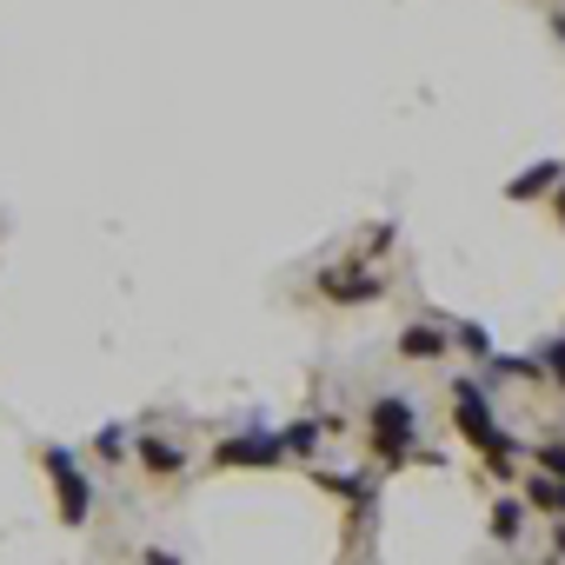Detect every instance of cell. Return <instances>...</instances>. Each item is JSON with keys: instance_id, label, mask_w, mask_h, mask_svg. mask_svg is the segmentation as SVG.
Returning <instances> with one entry per match:
<instances>
[{"instance_id": "obj_1", "label": "cell", "mask_w": 565, "mask_h": 565, "mask_svg": "<svg viewBox=\"0 0 565 565\" xmlns=\"http://www.w3.org/2000/svg\"><path fill=\"white\" fill-rule=\"evenodd\" d=\"M452 413H459V433H466V439H472L479 452H486V459H493V466L506 472V459H513V446H506V433L493 426V413H486V399H479L472 386H459V392H452Z\"/></svg>"}, {"instance_id": "obj_2", "label": "cell", "mask_w": 565, "mask_h": 565, "mask_svg": "<svg viewBox=\"0 0 565 565\" xmlns=\"http://www.w3.org/2000/svg\"><path fill=\"white\" fill-rule=\"evenodd\" d=\"M373 446L392 466L413 452V407H407V399H379V407H373Z\"/></svg>"}, {"instance_id": "obj_3", "label": "cell", "mask_w": 565, "mask_h": 565, "mask_svg": "<svg viewBox=\"0 0 565 565\" xmlns=\"http://www.w3.org/2000/svg\"><path fill=\"white\" fill-rule=\"evenodd\" d=\"M47 472H54V486H60V519H67V526H80V519H87V506H94V493H87V479L73 472V459H67L60 446L47 452Z\"/></svg>"}, {"instance_id": "obj_4", "label": "cell", "mask_w": 565, "mask_h": 565, "mask_svg": "<svg viewBox=\"0 0 565 565\" xmlns=\"http://www.w3.org/2000/svg\"><path fill=\"white\" fill-rule=\"evenodd\" d=\"M267 459H280V439H267V433H247V439L220 446V466H267Z\"/></svg>"}, {"instance_id": "obj_5", "label": "cell", "mask_w": 565, "mask_h": 565, "mask_svg": "<svg viewBox=\"0 0 565 565\" xmlns=\"http://www.w3.org/2000/svg\"><path fill=\"white\" fill-rule=\"evenodd\" d=\"M319 293H327V299H379V280L373 273H319Z\"/></svg>"}, {"instance_id": "obj_6", "label": "cell", "mask_w": 565, "mask_h": 565, "mask_svg": "<svg viewBox=\"0 0 565 565\" xmlns=\"http://www.w3.org/2000/svg\"><path fill=\"white\" fill-rule=\"evenodd\" d=\"M552 180H558V167H532V174H519V180H513L506 193H513V200H532V193H545Z\"/></svg>"}, {"instance_id": "obj_7", "label": "cell", "mask_w": 565, "mask_h": 565, "mask_svg": "<svg viewBox=\"0 0 565 565\" xmlns=\"http://www.w3.org/2000/svg\"><path fill=\"white\" fill-rule=\"evenodd\" d=\"M140 459H146L153 472H180V452H174L167 439H140Z\"/></svg>"}, {"instance_id": "obj_8", "label": "cell", "mask_w": 565, "mask_h": 565, "mask_svg": "<svg viewBox=\"0 0 565 565\" xmlns=\"http://www.w3.org/2000/svg\"><path fill=\"white\" fill-rule=\"evenodd\" d=\"M399 346H407L413 360H426V353H439V346H446V333H433V327H407V340H399Z\"/></svg>"}, {"instance_id": "obj_9", "label": "cell", "mask_w": 565, "mask_h": 565, "mask_svg": "<svg viewBox=\"0 0 565 565\" xmlns=\"http://www.w3.org/2000/svg\"><path fill=\"white\" fill-rule=\"evenodd\" d=\"M519 519H526V513H519V499H506V506L493 513V539H519Z\"/></svg>"}, {"instance_id": "obj_10", "label": "cell", "mask_w": 565, "mask_h": 565, "mask_svg": "<svg viewBox=\"0 0 565 565\" xmlns=\"http://www.w3.org/2000/svg\"><path fill=\"white\" fill-rule=\"evenodd\" d=\"M286 446H293V452H313V446H319V426H293Z\"/></svg>"}, {"instance_id": "obj_11", "label": "cell", "mask_w": 565, "mask_h": 565, "mask_svg": "<svg viewBox=\"0 0 565 565\" xmlns=\"http://www.w3.org/2000/svg\"><path fill=\"white\" fill-rule=\"evenodd\" d=\"M459 346H466V353H486L493 340H486V327H459Z\"/></svg>"}, {"instance_id": "obj_12", "label": "cell", "mask_w": 565, "mask_h": 565, "mask_svg": "<svg viewBox=\"0 0 565 565\" xmlns=\"http://www.w3.org/2000/svg\"><path fill=\"white\" fill-rule=\"evenodd\" d=\"M526 499L532 506H552V479H526Z\"/></svg>"}, {"instance_id": "obj_13", "label": "cell", "mask_w": 565, "mask_h": 565, "mask_svg": "<svg viewBox=\"0 0 565 565\" xmlns=\"http://www.w3.org/2000/svg\"><path fill=\"white\" fill-rule=\"evenodd\" d=\"M545 366H552V373L565 379V340H552V346H545Z\"/></svg>"}, {"instance_id": "obj_14", "label": "cell", "mask_w": 565, "mask_h": 565, "mask_svg": "<svg viewBox=\"0 0 565 565\" xmlns=\"http://www.w3.org/2000/svg\"><path fill=\"white\" fill-rule=\"evenodd\" d=\"M545 472H558V479H565V452H545Z\"/></svg>"}, {"instance_id": "obj_15", "label": "cell", "mask_w": 565, "mask_h": 565, "mask_svg": "<svg viewBox=\"0 0 565 565\" xmlns=\"http://www.w3.org/2000/svg\"><path fill=\"white\" fill-rule=\"evenodd\" d=\"M552 506H558V513H565V479H558V486H552Z\"/></svg>"}, {"instance_id": "obj_16", "label": "cell", "mask_w": 565, "mask_h": 565, "mask_svg": "<svg viewBox=\"0 0 565 565\" xmlns=\"http://www.w3.org/2000/svg\"><path fill=\"white\" fill-rule=\"evenodd\" d=\"M558 220H565V193H558Z\"/></svg>"}]
</instances>
